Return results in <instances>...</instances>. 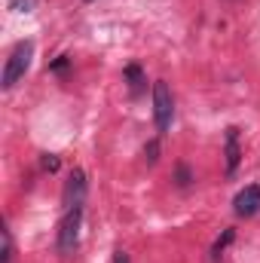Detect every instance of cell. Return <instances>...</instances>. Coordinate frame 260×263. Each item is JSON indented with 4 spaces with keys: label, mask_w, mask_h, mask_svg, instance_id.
I'll list each match as a JSON object with an SVG mask.
<instances>
[{
    "label": "cell",
    "mask_w": 260,
    "mask_h": 263,
    "mask_svg": "<svg viewBox=\"0 0 260 263\" xmlns=\"http://www.w3.org/2000/svg\"><path fill=\"white\" fill-rule=\"evenodd\" d=\"M123 77H126V83H129V92L132 98H138L141 92H144V70H141V65H126V70H123Z\"/></svg>",
    "instance_id": "52a82bcc"
},
{
    "label": "cell",
    "mask_w": 260,
    "mask_h": 263,
    "mask_svg": "<svg viewBox=\"0 0 260 263\" xmlns=\"http://www.w3.org/2000/svg\"><path fill=\"white\" fill-rule=\"evenodd\" d=\"M3 263H12V236H9V230H3Z\"/></svg>",
    "instance_id": "9c48e42d"
},
{
    "label": "cell",
    "mask_w": 260,
    "mask_h": 263,
    "mask_svg": "<svg viewBox=\"0 0 260 263\" xmlns=\"http://www.w3.org/2000/svg\"><path fill=\"white\" fill-rule=\"evenodd\" d=\"M233 211L239 217H254L260 211V184H248L245 190H239L233 199Z\"/></svg>",
    "instance_id": "5b68a950"
},
{
    "label": "cell",
    "mask_w": 260,
    "mask_h": 263,
    "mask_svg": "<svg viewBox=\"0 0 260 263\" xmlns=\"http://www.w3.org/2000/svg\"><path fill=\"white\" fill-rule=\"evenodd\" d=\"M31 59H34V43L31 40H22V43L12 46V52L6 59V67H3V80H0L3 89H12L25 77V70L31 67Z\"/></svg>",
    "instance_id": "7a4b0ae2"
},
{
    "label": "cell",
    "mask_w": 260,
    "mask_h": 263,
    "mask_svg": "<svg viewBox=\"0 0 260 263\" xmlns=\"http://www.w3.org/2000/svg\"><path fill=\"white\" fill-rule=\"evenodd\" d=\"M67 67H70V59H67V55H59V59L49 65V70H52V73H65Z\"/></svg>",
    "instance_id": "7c38bea8"
},
{
    "label": "cell",
    "mask_w": 260,
    "mask_h": 263,
    "mask_svg": "<svg viewBox=\"0 0 260 263\" xmlns=\"http://www.w3.org/2000/svg\"><path fill=\"white\" fill-rule=\"evenodd\" d=\"M86 3H92V0H86Z\"/></svg>",
    "instance_id": "2e32d148"
},
{
    "label": "cell",
    "mask_w": 260,
    "mask_h": 263,
    "mask_svg": "<svg viewBox=\"0 0 260 263\" xmlns=\"http://www.w3.org/2000/svg\"><path fill=\"white\" fill-rule=\"evenodd\" d=\"M144 153H147V162H156V153H159V144H156V141H150Z\"/></svg>",
    "instance_id": "5bb4252c"
},
{
    "label": "cell",
    "mask_w": 260,
    "mask_h": 263,
    "mask_svg": "<svg viewBox=\"0 0 260 263\" xmlns=\"http://www.w3.org/2000/svg\"><path fill=\"white\" fill-rule=\"evenodd\" d=\"M193 178H190V168L187 165H178V187H187Z\"/></svg>",
    "instance_id": "4fadbf2b"
},
{
    "label": "cell",
    "mask_w": 260,
    "mask_h": 263,
    "mask_svg": "<svg viewBox=\"0 0 260 263\" xmlns=\"http://www.w3.org/2000/svg\"><path fill=\"white\" fill-rule=\"evenodd\" d=\"M34 3H37V0H9V9H15V12H31Z\"/></svg>",
    "instance_id": "8fae6325"
},
{
    "label": "cell",
    "mask_w": 260,
    "mask_h": 263,
    "mask_svg": "<svg viewBox=\"0 0 260 263\" xmlns=\"http://www.w3.org/2000/svg\"><path fill=\"white\" fill-rule=\"evenodd\" d=\"M80 223H83V205L65 208V217L59 223V239H55V248H59L62 257L77 251V245H80Z\"/></svg>",
    "instance_id": "6da1fadb"
},
{
    "label": "cell",
    "mask_w": 260,
    "mask_h": 263,
    "mask_svg": "<svg viewBox=\"0 0 260 263\" xmlns=\"http://www.w3.org/2000/svg\"><path fill=\"white\" fill-rule=\"evenodd\" d=\"M86 190H89L86 172H83V168H73V172H70V178L65 181V193H62V202H65V208L83 205V202H86Z\"/></svg>",
    "instance_id": "277c9868"
},
{
    "label": "cell",
    "mask_w": 260,
    "mask_h": 263,
    "mask_svg": "<svg viewBox=\"0 0 260 263\" xmlns=\"http://www.w3.org/2000/svg\"><path fill=\"white\" fill-rule=\"evenodd\" d=\"M114 263H129V254H126V251H117V254H114Z\"/></svg>",
    "instance_id": "9a60e30c"
},
{
    "label": "cell",
    "mask_w": 260,
    "mask_h": 263,
    "mask_svg": "<svg viewBox=\"0 0 260 263\" xmlns=\"http://www.w3.org/2000/svg\"><path fill=\"white\" fill-rule=\"evenodd\" d=\"M233 239H236V230H233V227H227V230H224V236L211 245V260H214V263L220 260V257H224V251H227V245H230Z\"/></svg>",
    "instance_id": "ba28073f"
},
{
    "label": "cell",
    "mask_w": 260,
    "mask_h": 263,
    "mask_svg": "<svg viewBox=\"0 0 260 263\" xmlns=\"http://www.w3.org/2000/svg\"><path fill=\"white\" fill-rule=\"evenodd\" d=\"M172 117H175V98H172V89L165 80H156L153 83V123L156 132L165 135L172 129Z\"/></svg>",
    "instance_id": "3957f363"
},
{
    "label": "cell",
    "mask_w": 260,
    "mask_h": 263,
    "mask_svg": "<svg viewBox=\"0 0 260 263\" xmlns=\"http://www.w3.org/2000/svg\"><path fill=\"white\" fill-rule=\"evenodd\" d=\"M43 172H59V156L55 153H43Z\"/></svg>",
    "instance_id": "30bf717a"
},
{
    "label": "cell",
    "mask_w": 260,
    "mask_h": 263,
    "mask_svg": "<svg viewBox=\"0 0 260 263\" xmlns=\"http://www.w3.org/2000/svg\"><path fill=\"white\" fill-rule=\"evenodd\" d=\"M224 156H227V175H236L239 159H242V150H239V129H236V126L227 129V138H224Z\"/></svg>",
    "instance_id": "8992f818"
}]
</instances>
